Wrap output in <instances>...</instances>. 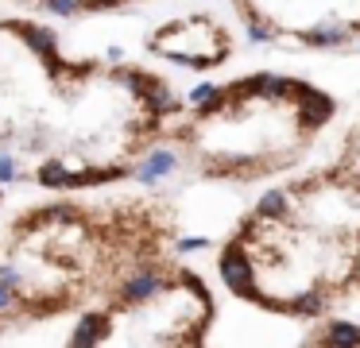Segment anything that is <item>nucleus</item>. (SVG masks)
<instances>
[{
	"label": "nucleus",
	"mask_w": 360,
	"mask_h": 348,
	"mask_svg": "<svg viewBox=\"0 0 360 348\" xmlns=\"http://www.w3.org/2000/svg\"><path fill=\"white\" fill-rule=\"evenodd\" d=\"M179 108L159 70L78 58L47 23L0 15V209L27 186L86 193L132 178Z\"/></svg>",
	"instance_id": "f257e3e1"
},
{
	"label": "nucleus",
	"mask_w": 360,
	"mask_h": 348,
	"mask_svg": "<svg viewBox=\"0 0 360 348\" xmlns=\"http://www.w3.org/2000/svg\"><path fill=\"white\" fill-rule=\"evenodd\" d=\"M179 232L151 193H63L0 217V337L63 329V344L94 348L105 317L179 263Z\"/></svg>",
	"instance_id": "f03ea898"
},
{
	"label": "nucleus",
	"mask_w": 360,
	"mask_h": 348,
	"mask_svg": "<svg viewBox=\"0 0 360 348\" xmlns=\"http://www.w3.org/2000/svg\"><path fill=\"white\" fill-rule=\"evenodd\" d=\"M229 294L275 317L318 321L360 302V116L326 162L267 190L217 255Z\"/></svg>",
	"instance_id": "7ed1b4c3"
},
{
	"label": "nucleus",
	"mask_w": 360,
	"mask_h": 348,
	"mask_svg": "<svg viewBox=\"0 0 360 348\" xmlns=\"http://www.w3.org/2000/svg\"><path fill=\"white\" fill-rule=\"evenodd\" d=\"M333 116L337 97L306 77L240 74L179 108L167 143L198 178L248 186L295 170Z\"/></svg>",
	"instance_id": "20e7f679"
},
{
	"label": "nucleus",
	"mask_w": 360,
	"mask_h": 348,
	"mask_svg": "<svg viewBox=\"0 0 360 348\" xmlns=\"http://www.w3.org/2000/svg\"><path fill=\"white\" fill-rule=\"evenodd\" d=\"M256 43L287 51H341L360 43V0H229Z\"/></svg>",
	"instance_id": "39448f33"
},
{
	"label": "nucleus",
	"mask_w": 360,
	"mask_h": 348,
	"mask_svg": "<svg viewBox=\"0 0 360 348\" xmlns=\"http://www.w3.org/2000/svg\"><path fill=\"white\" fill-rule=\"evenodd\" d=\"M151 51L182 70H213L233 54V35L217 15H179L151 35Z\"/></svg>",
	"instance_id": "423d86ee"
},
{
	"label": "nucleus",
	"mask_w": 360,
	"mask_h": 348,
	"mask_svg": "<svg viewBox=\"0 0 360 348\" xmlns=\"http://www.w3.org/2000/svg\"><path fill=\"white\" fill-rule=\"evenodd\" d=\"M12 8L32 15H63V20H86V15H112L124 8H140L151 0H8Z\"/></svg>",
	"instance_id": "0eeeda50"
}]
</instances>
